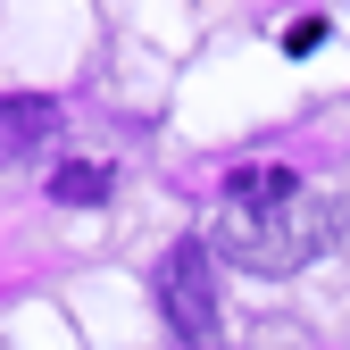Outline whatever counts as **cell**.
<instances>
[{
    "instance_id": "obj_5",
    "label": "cell",
    "mask_w": 350,
    "mask_h": 350,
    "mask_svg": "<svg viewBox=\"0 0 350 350\" xmlns=\"http://www.w3.org/2000/svg\"><path fill=\"white\" fill-rule=\"evenodd\" d=\"M292 192H300L292 167H242L234 184H226V200H292Z\"/></svg>"
},
{
    "instance_id": "obj_2",
    "label": "cell",
    "mask_w": 350,
    "mask_h": 350,
    "mask_svg": "<svg viewBox=\"0 0 350 350\" xmlns=\"http://www.w3.org/2000/svg\"><path fill=\"white\" fill-rule=\"evenodd\" d=\"M159 309L175 325L184 350H226V317H217V275H208V250L200 242H175L159 258Z\"/></svg>"
},
{
    "instance_id": "obj_4",
    "label": "cell",
    "mask_w": 350,
    "mask_h": 350,
    "mask_svg": "<svg viewBox=\"0 0 350 350\" xmlns=\"http://www.w3.org/2000/svg\"><path fill=\"white\" fill-rule=\"evenodd\" d=\"M51 200H59V208H100V200H109V167H100V159H67V167L51 175Z\"/></svg>"
},
{
    "instance_id": "obj_3",
    "label": "cell",
    "mask_w": 350,
    "mask_h": 350,
    "mask_svg": "<svg viewBox=\"0 0 350 350\" xmlns=\"http://www.w3.org/2000/svg\"><path fill=\"white\" fill-rule=\"evenodd\" d=\"M59 134V100H33V92H0V150L33 159L42 142Z\"/></svg>"
},
{
    "instance_id": "obj_1",
    "label": "cell",
    "mask_w": 350,
    "mask_h": 350,
    "mask_svg": "<svg viewBox=\"0 0 350 350\" xmlns=\"http://www.w3.org/2000/svg\"><path fill=\"white\" fill-rule=\"evenodd\" d=\"M342 234V200L292 192V200H226L217 226V258H234L242 275H292Z\"/></svg>"
},
{
    "instance_id": "obj_6",
    "label": "cell",
    "mask_w": 350,
    "mask_h": 350,
    "mask_svg": "<svg viewBox=\"0 0 350 350\" xmlns=\"http://www.w3.org/2000/svg\"><path fill=\"white\" fill-rule=\"evenodd\" d=\"M317 42H325V17H292V25H284V51H292V59H309Z\"/></svg>"
}]
</instances>
